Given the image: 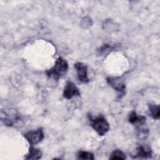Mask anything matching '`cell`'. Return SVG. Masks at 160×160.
<instances>
[{
    "instance_id": "obj_1",
    "label": "cell",
    "mask_w": 160,
    "mask_h": 160,
    "mask_svg": "<svg viewBox=\"0 0 160 160\" xmlns=\"http://www.w3.org/2000/svg\"><path fill=\"white\" fill-rule=\"evenodd\" d=\"M68 69L67 61L61 57H59L55 61L52 67L46 71V76L49 78L58 80L66 74Z\"/></svg>"
},
{
    "instance_id": "obj_2",
    "label": "cell",
    "mask_w": 160,
    "mask_h": 160,
    "mask_svg": "<svg viewBox=\"0 0 160 160\" xmlns=\"http://www.w3.org/2000/svg\"><path fill=\"white\" fill-rule=\"evenodd\" d=\"M88 118L91 122V126L99 136L105 135L109 130V124L104 116L99 115L92 117L88 115Z\"/></svg>"
},
{
    "instance_id": "obj_3",
    "label": "cell",
    "mask_w": 160,
    "mask_h": 160,
    "mask_svg": "<svg viewBox=\"0 0 160 160\" xmlns=\"http://www.w3.org/2000/svg\"><path fill=\"white\" fill-rule=\"evenodd\" d=\"M107 82L118 93V98L121 99L126 94V84L120 77H108Z\"/></svg>"
},
{
    "instance_id": "obj_4",
    "label": "cell",
    "mask_w": 160,
    "mask_h": 160,
    "mask_svg": "<svg viewBox=\"0 0 160 160\" xmlns=\"http://www.w3.org/2000/svg\"><path fill=\"white\" fill-rule=\"evenodd\" d=\"M24 138L31 145H33L42 141L44 135L42 129L39 128L36 130H31L27 132L24 134Z\"/></svg>"
},
{
    "instance_id": "obj_5",
    "label": "cell",
    "mask_w": 160,
    "mask_h": 160,
    "mask_svg": "<svg viewBox=\"0 0 160 160\" xmlns=\"http://www.w3.org/2000/svg\"><path fill=\"white\" fill-rule=\"evenodd\" d=\"M63 97L66 99H71L76 96H80L81 93L76 84L71 81H68L66 82L63 93Z\"/></svg>"
},
{
    "instance_id": "obj_6",
    "label": "cell",
    "mask_w": 160,
    "mask_h": 160,
    "mask_svg": "<svg viewBox=\"0 0 160 160\" xmlns=\"http://www.w3.org/2000/svg\"><path fill=\"white\" fill-rule=\"evenodd\" d=\"M74 68L77 72V76L79 81L82 83H88L89 81L88 76V67L82 62H78L74 64Z\"/></svg>"
},
{
    "instance_id": "obj_7",
    "label": "cell",
    "mask_w": 160,
    "mask_h": 160,
    "mask_svg": "<svg viewBox=\"0 0 160 160\" xmlns=\"http://www.w3.org/2000/svg\"><path fill=\"white\" fill-rule=\"evenodd\" d=\"M129 122L132 124H136L138 127L144 124L146 122V118L143 116H138L135 111H131L128 117Z\"/></svg>"
},
{
    "instance_id": "obj_8",
    "label": "cell",
    "mask_w": 160,
    "mask_h": 160,
    "mask_svg": "<svg viewBox=\"0 0 160 160\" xmlns=\"http://www.w3.org/2000/svg\"><path fill=\"white\" fill-rule=\"evenodd\" d=\"M152 151L151 148L146 145L140 144L136 149V158H147L151 156Z\"/></svg>"
},
{
    "instance_id": "obj_9",
    "label": "cell",
    "mask_w": 160,
    "mask_h": 160,
    "mask_svg": "<svg viewBox=\"0 0 160 160\" xmlns=\"http://www.w3.org/2000/svg\"><path fill=\"white\" fill-rule=\"evenodd\" d=\"M42 157V152L40 149L31 147L29 149L28 153L26 155L25 159H32V160H36L39 159Z\"/></svg>"
},
{
    "instance_id": "obj_10",
    "label": "cell",
    "mask_w": 160,
    "mask_h": 160,
    "mask_svg": "<svg viewBox=\"0 0 160 160\" xmlns=\"http://www.w3.org/2000/svg\"><path fill=\"white\" fill-rule=\"evenodd\" d=\"M149 114L151 116V117L154 119H159L160 118V109L159 106L154 104H149Z\"/></svg>"
},
{
    "instance_id": "obj_11",
    "label": "cell",
    "mask_w": 160,
    "mask_h": 160,
    "mask_svg": "<svg viewBox=\"0 0 160 160\" xmlns=\"http://www.w3.org/2000/svg\"><path fill=\"white\" fill-rule=\"evenodd\" d=\"M126 157L125 156V154L119 149H116L114 150L111 154L110 157H109V159H119V160H124L126 159Z\"/></svg>"
},
{
    "instance_id": "obj_12",
    "label": "cell",
    "mask_w": 160,
    "mask_h": 160,
    "mask_svg": "<svg viewBox=\"0 0 160 160\" xmlns=\"http://www.w3.org/2000/svg\"><path fill=\"white\" fill-rule=\"evenodd\" d=\"M78 158L79 159H89V160H93L94 159V154L92 152L81 151L78 154Z\"/></svg>"
},
{
    "instance_id": "obj_13",
    "label": "cell",
    "mask_w": 160,
    "mask_h": 160,
    "mask_svg": "<svg viewBox=\"0 0 160 160\" xmlns=\"http://www.w3.org/2000/svg\"><path fill=\"white\" fill-rule=\"evenodd\" d=\"M113 48L109 44H104L99 50L100 54H106L111 51V50H112Z\"/></svg>"
}]
</instances>
